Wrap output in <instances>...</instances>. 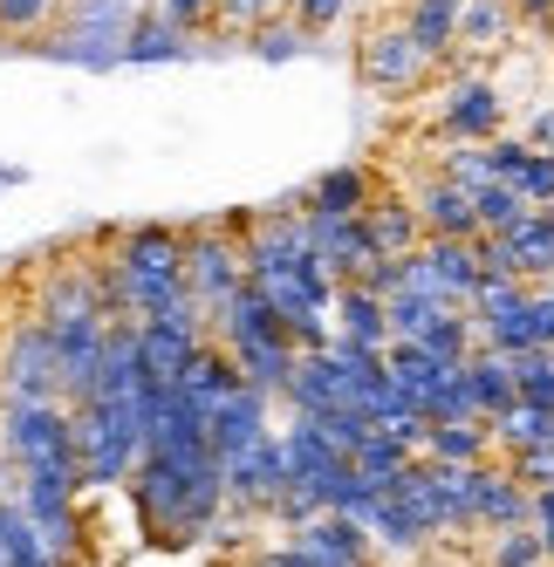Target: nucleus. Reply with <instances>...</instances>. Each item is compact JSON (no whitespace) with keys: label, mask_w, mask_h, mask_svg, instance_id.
Here are the masks:
<instances>
[{"label":"nucleus","mask_w":554,"mask_h":567,"mask_svg":"<svg viewBox=\"0 0 554 567\" xmlns=\"http://www.w3.org/2000/svg\"><path fill=\"white\" fill-rule=\"evenodd\" d=\"M131 506L151 547H192L206 540L219 513H226V472L213 437H172V444H144V458L131 472Z\"/></svg>","instance_id":"1"},{"label":"nucleus","mask_w":554,"mask_h":567,"mask_svg":"<svg viewBox=\"0 0 554 567\" xmlns=\"http://www.w3.org/2000/svg\"><path fill=\"white\" fill-rule=\"evenodd\" d=\"M103 274V315H137V321H199L206 315L185 288V226L137 219L110 233V254L96 260Z\"/></svg>","instance_id":"2"},{"label":"nucleus","mask_w":554,"mask_h":567,"mask_svg":"<svg viewBox=\"0 0 554 567\" xmlns=\"http://www.w3.org/2000/svg\"><path fill=\"white\" fill-rule=\"evenodd\" d=\"M75 411V465H83V493H116L131 485L144 458V417H151V383L131 396H83Z\"/></svg>","instance_id":"3"},{"label":"nucleus","mask_w":554,"mask_h":567,"mask_svg":"<svg viewBox=\"0 0 554 567\" xmlns=\"http://www.w3.org/2000/svg\"><path fill=\"white\" fill-rule=\"evenodd\" d=\"M0 458L14 472H42V478H75L83 485V465H75V411L62 396L0 403Z\"/></svg>","instance_id":"4"},{"label":"nucleus","mask_w":554,"mask_h":567,"mask_svg":"<svg viewBox=\"0 0 554 567\" xmlns=\"http://www.w3.org/2000/svg\"><path fill=\"white\" fill-rule=\"evenodd\" d=\"M144 0H62L55 28L34 42V55L69 62V69H124V34Z\"/></svg>","instance_id":"5"},{"label":"nucleus","mask_w":554,"mask_h":567,"mask_svg":"<svg viewBox=\"0 0 554 567\" xmlns=\"http://www.w3.org/2000/svg\"><path fill=\"white\" fill-rule=\"evenodd\" d=\"M8 493L21 499V513L34 519V534L49 540V554L62 567H83V485L75 478H42V472H14Z\"/></svg>","instance_id":"6"},{"label":"nucleus","mask_w":554,"mask_h":567,"mask_svg":"<svg viewBox=\"0 0 554 567\" xmlns=\"http://www.w3.org/2000/svg\"><path fill=\"white\" fill-rule=\"evenodd\" d=\"M356 75H363L370 90H383V96H411V90H424L431 75H439V55L418 49V34L404 21H383V28H370L363 42H356Z\"/></svg>","instance_id":"7"},{"label":"nucleus","mask_w":554,"mask_h":567,"mask_svg":"<svg viewBox=\"0 0 554 567\" xmlns=\"http://www.w3.org/2000/svg\"><path fill=\"white\" fill-rule=\"evenodd\" d=\"M247 280V254H240V233L226 226H185V288L199 301V315H213L233 288Z\"/></svg>","instance_id":"8"},{"label":"nucleus","mask_w":554,"mask_h":567,"mask_svg":"<svg viewBox=\"0 0 554 567\" xmlns=\"http://www.w3.org/2000/svg\"><path fill=\"white\" fill-rule=\"evenodd\" d=\"M42 396H62V370H55V342L42 329V315H34L0 342V403H42Z\"/></svg>","instance_id":"9"},{"label":"nucleus","mask_w":554,"mask_h":567,"mask_svg":"<svg viewBox=\"0 0 554 567\" xmlns=\"http://www.w3.org/2000/svg\"><path fill=\"white\" fill-rule=\"evenodd\" d=\"M480 267L513 280H547L554 274V206H527L506 233H480Z\"/></svg>","instance_id":"10"},{"label":"nucleus","mask_w":554,"mask_h":567,"mask_svg":"<svg viewBox=\"0 0 554 567\" xmlns=\"http://www.w3.org/2000/svg\"><path fill=\"white\" fill-rule=\"evenodd\" d=\"M480 239H418V254H404V288H424L452 308L472 301L480 288Z\"/></svg>","instance_id":"11"},{"label":"nucleus","mask_w":554,"mask_h":567,"mask_svg":"<svg viewBox=\"0 0 554 567\" xmlns=\"http://www.w3.org/2000/svg\"><path fill=\"white\" fill-rule=\"evenodd\" d=\"M226 472V506L233 513H267L274 499L288 493V458H281V431H267L254 444H240V452L219 458Z\"/></svg>","instance_id":"12"},{"label":"nucleus","mask_w":554,"mask_h":567,"mask_svg":"<svg viewBox=\"0 0 554 567\" xmlns=\"http://www.w3.org/2000/svg\"><path fill=\"white\" fill-rule=\"evenodd\" d=\"M506 131V103H500V90H493V75H452V83L439 90V137L452 144H486V137H500Z\"/></svg>","instance_id":"13"},{"label":"nucleus","mask_w":554,"mask_h":567,"mask_svg":"<svg viewBox=\"0 0 554 567\" xmlns=\"http://www.w3.org/2000/svg\"><path fill=\"white\" fill-rule=\"evenodd\" d=\"M49 342H55V370H62V403H83L96 390V362H103V336H110V315H55L42 321Z\"/></svg>","instance_id":"14"},{"label":"nucleus","mask_w":554,"mask_h":567,"mask_svg":"<svg viewBox=\"0 0 554 567\" xmlns=\"http://www.w3.org/2000/svg\"><path fill=\"white\" fill-rule=\"evenodd\" d=\"M465 499H472V526H480V534L534 519V493H527L521 478H513V465H506V458H480V465H465Z\"/></svg>","instance_id":"15"},{"label":"nucleus","mask_w":554,"mask_h":567,"mask_svg":"<svg viewBox=\"0 0 554 567\" xmlns=\"http://www.w3.org/2000/svg\"><path fill=\"white\" fill-rule=\"evenodd\" d=\"M295 547L315 560V567H370V526L363 519H349V513H308L301 526H295Z\"/></svg>","instance_id":"16"},{"label":"nucleus","mask_w":554,"mask_h":567,"mask_svg":"<svg viewBox=\"0 0 554 567\" xmlns=\"http://www.w3.org/2000/svg\"><path fill=\"white\" fill-rule=\"evenodd\" d=\"M308 247L322 254V267H329L336 280H356V274L377 260L363 213H308Z\"/></svg>","instance_id":"17"},{"label":"nucleus","mask_w":554,"mask_h":567,"mask_svg":"<svg viewBox=\"0 0 554 567\" xmlns=\"http://www.w3.org/2000/svg\"><path fill=\"white\" fill-rule=\"evenodd\" d=\"M486 165H493V178H506L521 192L527 206H554V151L500 131V137H486Z\"/></svg>","instance_id":"18"},{"label":"nucleus","mask_w":554,"mask_h":567,"mask_svg":"<svg viewBox=\"0 0 554 567\" xmlns=\"http://www.w3.org/2000/svg\"><path fill=\"white\" fill-rule=\"evenodd\" d=\"M206 329L199 321H137V349H144V383L151 390H172L185 377V362L199 355Z\"/></svg>","instance_id":"19"},{"label":"nucleus","mask_w":554,"mask_h":567,"mask_svg":"<svg viewBox=\"0 0 554 567\" xmlns=\"http://www.w3.org/2000/svg\"><path fill=\"white\" fill-rule=\"evenodd\" d=\"M411 206H418L424 239H480V219H472V192L452 185L445 172L418 178V185H411Z\"/></svg>","instance_id":"20"},{"label":"nucleus","mask_w":554,"mask_h":567,"mask_svg":"<svg viewBox=\"0 0 554 567\" xmlns=\"http://www.w3.org/2000/svg\"><path fill=\"white\" fill-rule=\"evenodd\" d=\"M281 458H288V485H308L315 499H322V485L349 465V452H336V444L315 431V417H301V411H295V424L281 431Z\"/></svg>","instance_id":"21"},{"label":"nucleus","mask_w":554,"mask_h":567,"mask_svg":"<svg viewBox=\"0 0 554 567\" xmlns=\"http://www.w3.org/2000/svg\"><path fill=\"white\" fill-rule=\"evenodd\" d=\"M233 362H240V377L254 383V390H267V396H281L288 390V377H295V342H288V329H260V336H240V342H219Z\"/></svg>","instance_id":"22"},{"label":"nucleus","mask_w":554,"mask_h":567,"mask_svg":"<svg viewBox=\"0 0 554 567\" xmlns=\"http://www.w3.org/2000/svg\"><path fill=\"white\" fill-rule=\"evenodd\" d=\"M34 315L55 321V315H103V274L96 260H62L42 274V295H34Z\"/></svg>","instance_id":"23"},{"label":"nucleus","mask_w":554,"mask_h":567,"mask_svg":"<svg viewBox=\"0 0 554 567\" xmlns=\"http://www.w3.org/2000/svg\"><path fill=\"white\" fill-rule=\"evenodd\" d=\"M240 383H247V377H240V362H233V355L206 336V342H199V355H192V362H185V377H178V396H185L199 417H213V411H219V403L240 390Z\"/></svg>","instance_id":"24"},{"label":"nucleus","mask_w":554,"mask_h":567,"mask_svg":"<svg viewBox=\"0 0 554 567\" xmlns=\"http://www.w3.org/2000/svg\"><path fill=\"white\" fill-rule=\"evenodd\" d=\"M267 411H274V396L267 390H254V383H240L219 411L206 417V437H213V452L226 458V452H240V444H254V437H267L274 424H267Z\"/></svg>","instance_id":"25"},{"label":"nucleus","mask_w":554,"mask_h":567,"mask_svg":"<svg viewBox=\"0 0 554 567\" xmlns=\"http://www.w3.org/2000/svg\"><path fill=\"white\" fill-rule=\"evenodd\" d=\"M329 321H336V336H342V342H363V349H390V315H383V295H370L363 280H336Z\"/></svg>","instance_id":"26"},{"label":"nucleus","mask_w":554,"mask_h":567,"mask_svg":"<svg viewBox=\"0 0 554 567\" xmlns=\"http://www.w3.org/2000/svg\"><path fill=\"white\" fill-rule=\"evenodd\" d=\"M192 55V34L178 21H165V8L157 0H144L131 34H124V69H151V62H185Z\"/></svg>","instance_id":"27"},{"label":"nucleus","mask_w":554,"mask_h":567,"mask_svg":"<svg viewBox=\"0 0 554 567\" xmlns=\"http://www.w3.org/2000/svg\"><path fill=\"white\" fill-rule=\"evenodd\" d=\"M377 192H383V178L370 165H329V172H315V185L301 192V213H370Z\"/></svg>","instance_id":"28"},{"label":"nucleus","mask_w":554,"mask_h":567,"mask_svg":"<svg viewBox=\"0 0 554 567\" xmlns=\"http://www.w3.org/2000/svg\"><path fill=\"white\" fill-rule=\"evenodd\" d=\"M513 34H521V14L513 0H459V55H500Z\"/></svg>","instance_id":"29"},{"label":"nucleus","mask_w":554,"mask_h":567,"mask_svg":"<svg viewBox=\"0 0 554 567\" xmlns=\"http://www.w3.org/2000/svg\"><path fill=\"white\" fill-rule=\"evenodd\" d=\"M363 226H370V247L377 254H418V239H424L411 192H377L370 213H363Z\"/></svg>","instance_id":"30"},{"label":"nucleus","mask_w":554,"mask_h":567,"mask_svg":"<svg viewBox=\"0 0 554 567\" xmlns=\"http://www.w3.org/2000/svg\"><path fill=\"white\" fill-rule=\"evenodd\" d=\"M383 370H390V383H398L411 403H424L431 390L459 370V362H445L439 349H424V342H390V349H383Z\"/></svg>","instance_id":"31"},{"label":"nucleus","mask_w":554,"mask_h":567,"mask_svg":"<svg viewBox=\"0 0 554 567\" xmlns=\"http://www.w3.org/2000/svg\"><path fill=\"white\" fill-rule=\"evenodd\" d=\"M465 370V383H472V403H480V417H500L513 396V355H500V349H486V342H472V355L459 362Z\"/></svg>","instance_id":"32"},{"label":"nucleus","mask_w":554,"mask_h":567,"mask_svg":"<svg viewBox=\"0 0 554 567\" xmlns=\"http://www.w3.org/2000/svg\"><path fill=\"white\" fill-rule=\"evenodd\" d=\"M398 21L418 34V49H431V55H439V69L459 55V0H404V8H398Z\"/></svg>","instance_id":"33"},{"label":"nucleus","mask_w":554,"mask_h":567,"mask_svg":"<svg viewBox=\"0 0 554 567\" xmlns=\"http://www.w3.org/2000/svg\"><path fill=\"white\" fill-rule=\"evenodd\" d=\"M0 567H62L49 554V540L34 534V519L21 513L14 493H0Z\"/></svg>","instance_id":"34"},{"label":"nucleus","mask_w":554,"mask_h":567,"mask_svg":"<svg viewBox=\"0 0 554 567\" xmlns=\"http://www.w3.org/2000/svg\"><path fill=\"white\" fill-rule=\"evenodd\" d=\"M424 458H439V465H480V458H493V431H486V417L431 424V431H424Z\"/></svg>","instance_id":"35"},{"label":"nucleus","mask_w":554,"mask_h":567,"mask_svg":"<svg viewBox=\"0 0 554 567\" xmlns=\"http://www.w3.org/2000/svg\"><path fill=\"white\" fill-rule=\"evenodd\" d=\"M308 42H315V34H308L288 8L260 14V21H254V34H247V49H254L260 62H295V55H308Z\"/></svg>","instance_id":"36"},{"label":"nucleus","mask_w":554,"mask_h":567,"mask_svg":"<svg viewBox=\"0 0 554 567\" xmlns=\"http://www.w3.org/2000/svg\"><path fill=\"white\" fill-rule=\"evenodd\" d=\"M383 315H390V342H418L431 321H445V315H452V301L424 295V288H398V295L383 301Z\"/></svg>","instance_id":"37"},{"label":"nucleus","mask_w":554,"mask_h":567,"mask_svg":"<svg viewBox=\"0 0 554 567\" xmlns=\"http://www.w3.org/2000/svg\"><path fill=\"white\" fill-rule=\"evenodd\" d=\"M411 458H418V452H411L404 437H390L383 424H377V431H370V437H363V444H356V452H349V465L363 472V478H377V485H390V478H398V472H404Z\"/></svg>","instance_id":"38"},{"label":"nucleus","mask_w":554,"mask_h":567,"mask_svg":"<svg viewBox=\"0 0 554 567\" xmlns=\"http://www.w3.org/2000/svg\"><path fill=\"white\" fill-rule=\"evenodd\" d=\"M486 567H547V547H541V526L521 519V526H493V547H486Z\"/></svg>","instance_id":"39"},{"label":"nucleus","mask_w":554,"mask_h":567,"mask_svg":"<svg viewBox=\"0 0 554 567\" xmlns=\"http://www.w3.org/2000/svg\"><path fill=\"white\" fill-rule=\"evenodd\" d=\"M55 14H62V0H0V34L34 49V42L55 28Z\"/></svg>","instance_id":"40"},{"label":"nucleus","mask_w":554,"mask_h":567,"mask_svg":"<svg viewBox=\"0 0 554 567\" xmlns=\"http://www.w3.org/2000/svg\"><path fill=\"white\" fill-rule=\"evenodd\" d=\"M527 213V198L513 192L506 178H486V185H472V219H480V233H506L513 219Z\"/></svg>","instance_id":"41"},{"label":"nucleus","mask_w":554,"mask_h":567,"mask_svg":"<svg viewBox=\"0 0 554 567\" xmlns=\"http://www.w3.org/2000/svg\"><path fill=\"white\" fill-rule=\"evenodd\" d=\"M513 390L541 411H554V349H521L513 355Z\"/></svg>","instance_id":"42"},{"label":"nucleus","mask_w":554,"mask_h":567,"mask_svg":"<svg viewBox=\"0 0 554 567\" xmlns=\"http://www.w3.org/2000/svg\"><path fill=\"white\" fill-rule=\"evenodd\" d=\"M315 431H322L336 452H356V444L377 431V417L363 411V403H336V411H315Z\"/></svg>","instance_id":"43"},{"label":"nucleus","mask_w":554,"mask_h":567,"mask_svg":"<svg viewBox=\"0 0 554 567\" xmlns=\"http://www.w3.org/2000/svg\"><path fill=\"white\" fill-rule=\"evenodd\" d=\"M370 540H383L390 554H418L431 534H424V526H418L398 499H383V506H377V519H370Z\"/></svg>","instance_id":"44"},{"label":"nucleus","mask_w":554,"mask_h":567,"mask_svg":"<svg viewBox=\"0 0 554 567\" xmlns=\"http://www.w3.org/2000/svg\"><path fill=\"white\" fill-rule=\"evenodd\" d=\"M424 417H431V424H465V417H480V403H472V383H465V370H452L439 390L424 396Z\"/></svg>","instance_id":"45"},{"label":"nucleus","mask_w":554,"mask_h":567,"mask_svg":"<svg viewBox=\"0 0 554 567\" xmlns=\"http://www.w3.org/2000/svg\"><path fill=\"white\" fill-rule=\"evenodd\" d=\"M418 342H424V349H439L445 362H465V355H472V342H480V336H472V315H465V308H452L445 321H431V329H424Z\"/></svg>","instance_id":"46"},{"label":"nucleus","mask_w":554,"mask_h":567,"mask_svg":"<svg viewBox=\"0 0 554 567\" xmlns=\"http://www.w3.org/2000/svg\"><path fill=\"white\" fill-rule=\"evenodd\" d=\"M439 172H445L452 185H465V192H472V185H486V178H493L486 144H459V137H452V144H445V157H439Z\"/></svg>","instance_id":"47"},{"label":"nucleus","mask_w":554,"mask_h":567,"mask_svg":"<svg viewBox=\"0 0 554 567\" xmlns=\"http://www.w3.org/2000/svg\"><path fill=\"white\" fill-rule=\"evenodd\" d=\"M506 465H513V478H521L527 493H541V485H554V444H527V452H513Z\"/></svg>","instance_id":"48"},{"label":"nucleus","mask_w":554,"mask_h":567,"mask_svg":"<svg viewBox=\"0 0 554 567\" xmlns=\"http://www.w3.org/2000/svg\"><path fill=\"white\" fill-rule=\"evenodd\" d=\"M288 14L308 28V34H329V28H342V14H349V0H288Z\"/></svg>","instance_id":"49"},{"label":"nucleus","mask_w":554,"mask_h":567,"mask_svg":"<svg viewBox=\"0 0 554 567\" xmlns=\"http://www.w3.org/2000/svg\"><path fill=\"white\" fill-rule=\"evenodd\" d=\"M165 8V21H178L185 34H206V14H213V0H157Z\"/></svg>","instance_id":"50"},{"label":"nucleus","mask_w":554,"mask_h":567,"mask_svg":"<svg viewBox=\"0 0 554 567\" xmlns=\"http://www.w3.org/2000/svg\"><path fill=\"white\" fill-rule=\"evenodd\" d=\"M534 526H541V547L554 560V485H541V493H534Z\"/></svg>","instance_id":"51"},{"label":"nucleus","mask_w":554,"mask_h":567,"mask_svg":"<svg viewBox=\"0 0 554 567\" xmlns=\"http://www.w3.org/2000/svg\"><path fill=\"white\" fill-rule=\"evenodd\" d=\"M527 144H541V151H554V110H541V116H527Z\"/></svg>","instance_id":"52"},{"label":"nucleus","mask_w":554,"mask_h":567,"mask_svg":"<svg viewBox=\"0 0 554 567\" xmlns=\"http://www.w3.org/2000/svg\"><path fill=\"white\" fill-rule=\"evenodd\" d=\"M513 14H521V21H527V28H534V21H541V14H554V0H513Z\"/></svg>","instance_id":"53"},{"label":"nucleus","mask_w":554,"mask_h":567,"mask_svg":"<svg viewBox=\"0 0 554 567\" xmlns=\"http://www.w3.org/2000/svg\"><path fill=\"white\" fill-rule=\"evenodd\" d=\"M21 178H28L21 165H0V185H21Z\"/></svg>","instance_id":"54"},{"label":"nucleus","mask_w":554,"mask_h":567,"mask_svg":"<svg viewBox=\"0 0 554 567\" xmlns=\"http://www.w3.org/2000/svg\"><path fill=\"white\" fill-rule=\"evenodd\" d=\"M534 288H541V295H547V301H554V274H547V280H534Z\"/></svg>","instance_id":"55"},{"label":"nucleus","mask_w":554,"mask_h":567,"mask_svg":"<svg viewBox=\"0 0 554 567\" xmlns=\"http://www.w3.org/2000/svg\"><path fill=\"white\" fill-rule=\"evenodd\" d=\"M247 567H254V560H247Z\"/></svg>","instance_id":"56"}]
</instances>
